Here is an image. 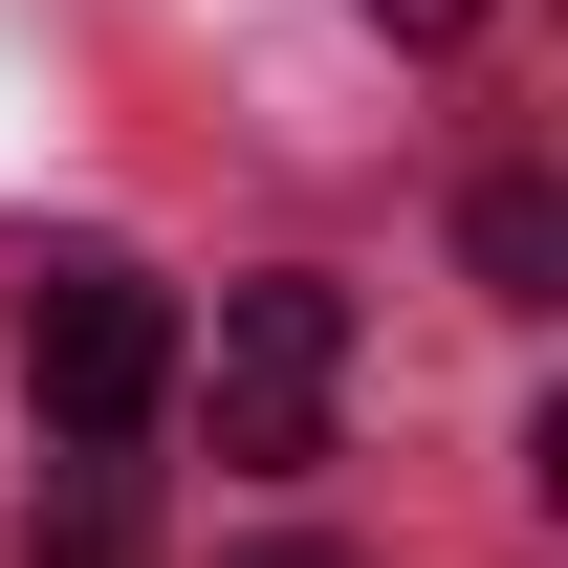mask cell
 Here are the masks:
<instances>
[{
	"label": "cell",
	"instance_id": "6da1fadb",
	"mask_svg": "<svg viewBox=\"0 0 568 568\" xmlns=\"http://www.w3.org/2000/svg\"><path fill=\"white\" fill-rule=\"evenodd\" d=\"M22 394H44V437H67V459H132L153 394H175V284L110 263V241H67V263L22 284Z\"/></svg>",
	"mask_w": 568,
	"mask_h": 568
},
{
	"label": "cell",
	"instance_id": "7a4b0ae2",
	"mask_svg": "<svg viewBox=\"0 0 568 568\" xmlns=\"http://www.w3.org/2000/svg\"><path fill=\"white\" fill-rule=\"evenodd\" d=\"M219 459L241 481H284V459H328V394H351V284H306V263H263V284H219Z\"/></svg>",
	"mask_w": 568,
	"mask_h": 568
},
{
	"label": "cell",
	"instance_id": "3957f363",
	"mask_svg": "<svg viewBox=\"0 0 568 568\" xmlns=\"http://www.w3.org/2000/svg\"><path fill=\"white\" fill-rule=\"evenodd\" d=\"M459 241H481L503 306H547V284H568V197H547V175H481V197H459Z\"/></svg>",
	"mask_w": 568,
	"mask_h": 568
},
{
	"label": "cell",
	"instance_id": "277c9868",
	"mask_svg": "<svg viewBox=\"0 0 568 568\" xmlns=\"http://www.w3.org/2000/svg\"><path fill=\"white\" fill-rule=\"evenodd\" d=\"M22 568H132V481H110V459H67V503L22 525Z\"/></svg>",
	"mask_w": 568,
	"mask_h": 568
},
{
	"label": "cell",
	"instance_id": "5b68a950",
	"mask_svg": "<svg viewBox=\"0 0 568 568\" xmlns=\"http://www.w3.org/2000/svg\"><path fill=\"white\" fill-rule=\"evenodd\" d=\"M372 22H394V44H459V22H481V0H372Z\"/></svg>",
	"mask_w": 568,
	"mask_h": 568
},
{
	"label": "cell",
	"instance_id": "8992f818",
	"mask_svg": "<svg viewBox=\"0 0 568 568\" xmlns=\"http://www.w3.org/2000/svg\"><path fill=\"white\" fill-rule=\"evenodd\" d=\"M263 568H328V547H263Z\"/></svg>",
	"mask_w": 568,
	"mask_h": 568
}]
</instances>
